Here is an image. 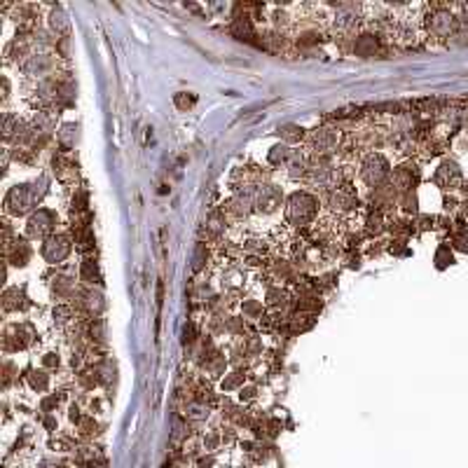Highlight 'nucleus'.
<instances>
[{
  "instance_id": "5",
  "label": "nucleus",
  "mask_w": 468,
  "mask_h": 468,
  "mask_svg": "<svg viewBox=\"0 0 468 468\" xmlns=\"http://www.w3.org/2000/svg\"><path fill=\"white\" fill-rule=\"evenodd\" d=\"M40 255L45 258V262L57 264L61 260L71 255V239L66 234H57V237H49L40 249Z\"/></svg>"
},
{
  "instance_id": "2",
  "label": "nucleus",
  "mask_w": 468,
  "mask_h": 468,
  "mask_svg": "<svg viewBox=\"0 0 468 468\" xmlns=\"http://www.w3.org/2000/svg\"><path fill=\"white\" fill-rule=\"evenodd\" d=\"M40 195H42V190H38V183H30V186H17L8 192L5 206H8L10 213L24 215L33 208L35 201L40 199Z\"/></svg>"
},
{
  "instance_id": "11",
  "label": "nucleus",
  "mask_w": 468,
  "mask_h": 468,
  "mask_svg": "<svg viewBox=\"0 0 468 468\" xmlns=\"http://www.w3.org/2000/svg\"><path fill=\"white\" fill-rule=\"evenodd\" d=\"M330 206L340 213H347L356 206V199L347 192V190H335V192L330 195Z\"/></svg>"
},
{
  "instance_id": "8",
  "label": "nucleus",
  "mask_w": 468,
  "mask_h": 468,
  "mask_svg": "<svg viewBox=\"0 0 468 468\" xmlns=\"http://www.w3.org/2000/svg\"><path fill=\"white\" fill-rule=\"evenodd\" d=\"M454 26H457V19H454L449 12H438V15H433V19L429 21V28L435 38H449Z\"/></svg>"
},
{
  "instance_id": "15",
  "label": "nucleus",
  "mask_w": 468,
  "mask_h": 468,
  "mask_svg": "<svg viewBox=\"0 0 468 468\" xmlns=\"http://www.w3.org/2000/svg\"><path fill=\"white\" fill-rule=\"evenodd\" d=\"M75 141H78V125H66L59 132V143L64 147H73Z\"/></svg>"
},
{
  "instance_id": "4",
  "label": "nucleus",
  "mask_w": 468,
  "mask_h": 468,
  "mask_svg": "<svg viewBox=\"0 0 468 468\" xmlns=\"http://www.w3.org/2000/svg\"><path fill=\"white\" fill-rule=\"evenodd\" d=\"M57 223H59V215L54 213L52 208H38V213H33L28 218L26 232H28V237L42 239V237H47V234L54 230V225H57Z\"/></svg>"
},
{
  "instance_id": "3",
  "label": "nucleus",
  "mask_w": 468,
  "mask_h": 468,
  "mask_svg": "<svg viewBox=\"0 0 468 468\" xmlns=\"http://www.w3.org/2000/svg\"><path fill=\"white\" fill-rule=\"evenodd\" d=\"M386 176H389V162H386L384 155L372 152V155H368L366 159H363L361 178L366 181V186L377 188V186H381V183L386 181Z\"/></svg>"
},
{
  "instance_id": "14",
  "label": "nucleus",
  "mask_w": 468,
  "mask_h": 468,
  "mask_svg": "<svg viewBox=\"0 0 468 468\" xmlns=\"http://www.w3.org/2000/svg\"><path fill=\"white\" fill-rule=\"evenodd\" d=\"M356 54H361V57H372L375 52H377V42L372 40V35H361L359 40H356Z\"/></svg>"
},
{
  "instance_id": "12",
  "label": "nucleus",
  "mask_w": 468,
  "mask_h": 468,
  "mask_svg": "<svg viewBox=\"0 0 468 468\" xmlns=\"http://www.w3.org/2000/svg\"><path fill=\"white\" fill-rule=\"evenodd\" d=\"M49 26H52V30L57 35H64V33H69L71 21H69V17H66L61 10H54L52 15H49Z\"/></svg>"
},
{
  "instance_id": "9",
  "label": "nucleus",
  "mask_w": 468,
  "mask_h": 468,
  "mask_svg": "<svg viewBox=\"0 0 468 468\" xmlns=\"http://www.w3.org/2000/svg\"><path fill=\"white\" fill-rule=\"evenodd\" d=\"M49 69H52V59L47 54H33V57H28L26 66H24V73L26 75H45Z\"/></svg>"
},
{
  "instance_id": "7",
  "label": "nucleus",
  "mask_w": 468,
  "mask_h": 468,
  "mask_svg": "<svg viewBox=\"0 0 468 468\" xmlns=\"http://www.w3.org/2000/svg\"><path fill=\"white\" fill-rule=\"evenodd\" d=\"M337 145H340V132L335 129H318L309 136V150L316 155H330L337 150Z\"/></svg>"
},
{
  "instance_id": "1",
  "label": "nucleus",
  "mask_w": 468,
  "mask_h": 468,
  "mask_svg": "<svg viewBox=\"0 0 468 468\" xmlns=\"http://www.w3.org/2000/svg\"><path fill=\"white\" fill-rule=\"evenodd\" d=\"M318 211V199L307 190H298L295 195H291L286 206V218L291 225H307L314 220V215Z\"/></svg>"
},
{
  "instance_id": "16",
  "label": "nucleus",
  "mask_w": 468,
  "mask_h": 468,
  "mask_svg": "<svg viewBox=\"0 0 468 468\" xmlns=\"http://www.w3.org/2000/svg\"><path fill=\"white\" fill-rule=\"evenodd\" d=\"M45 366H59V356L54 359V354H45Z\"/></svg>"
},
{
  "instance_id": "10",
  "label": "nucleus",
  "mask_w": 468,
  "mask_h": 468,
  "mask_svg": "<svg viewBox=\"0 0 468 468\" xmlns=\"http://www.w3.org/2000/svg\"><path fill=\"white\" fill-rule=\"evenodd\" d=\"M288 176L291 178H303L307 171H309V162H307V155L303 150H293L291 159H288Z\"/></svg>"
},
{
  "instance_id": "6",
  "label": "nucleus",
  "mask_w": 468,
  "mask_h": 468,
  "mask_svg": "<svg viewBox=\"0 0 468 468\" xmlns=\"http://www.w3.org/2000/svg\"><path fill=\"white\" fill-rule=\"evenodd\" d=\"M281 190L276 188V186H260L255 190V199H253V204H255V208L260 213H264V215H272V213H276L279 211V206H281Z\"/></svg>"
},
{
  "instance_id": "13",
  "label": "nucleus",
  "mask_w": 468,
  "mask_h": 468,
  "mask_svg": "<svg viewBox=\"0 0 468 468\" xmlns=\"http://www.w3.org/2000/svg\"><path fill=\"white\" fill-rule=\"evenodd\" d=\"M291 155H293V150L288 145H274L272 150H269V164H274V166H281V164H288V159H291Z\"/></svg>"
}]
</instances>
